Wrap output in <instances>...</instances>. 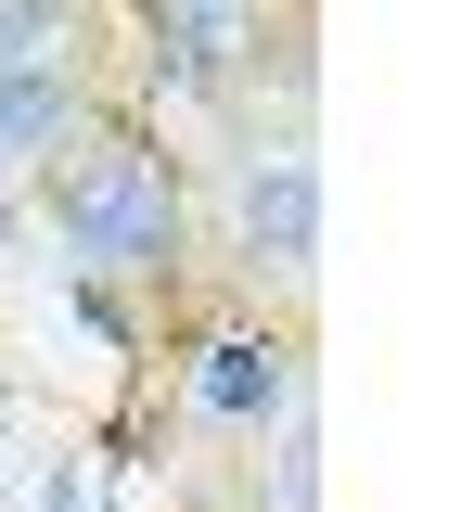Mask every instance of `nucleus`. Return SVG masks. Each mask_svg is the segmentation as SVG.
I'll return each instance as SVG.
<instances>
[{
  "label": "nucleus",
  "mask_w": 474,
  "mask_h": 512,
  "mask_svg": "<svg viewBox=\"0 0 474 512\" xmlns=\"http://www.w3.org/2000/svg\"><path fill=\"white\" fill-rule=\"evenodd\" d=\"M39 218L65 244V282L103 295H180L193 269V180L141 103H103L65 154H39Z\"/></svg>",
  "instance_id": "nucleus-1"
},
{
  "label": "nucleus",
  "mask_w": 474,
  "mask_h": 512,
  "mask_svg": "<svg viewBox=\"0 0 474 512\" xmlns=\"http://www.w3.org/2000/svg\"><path fill=\"white\" fill-rule=\"evenodd\" d=\"M116 52H141L129 0H0V167H39L103 103H129Z\"/></svg>",
  "instance_id": "nucleus-2"
},
{
  "label": "nucleus",
  "mask_w": 474,
  "mask_h": 512,
  "mask_svg": "<svg viewBox=\"0 0 474 512\" xmlns=\"http://www.w3.org/2000/svg\"><path fill=\"white\" fill-rule=\"evenodd\" d=\"M295 410H308V346H295V320H270V308H218V320H193V333H180V423H193V436L270 448Z\"/></svg>",
  "instance_id": "nucleus-3"
},
{
  "label": "nucleus",
  "mask_w": 474,
  "mask_h": 512,
  "mask_svg": "<svg viewBox=\"0 0 474 512\" xmlns=\"http://www.w3.org/2000/svg\"><path fill=\"white\" fill-rule=\"evenodd\" d=\"M321 256V167L308 141H244L231 154V269L244 282H308Z\"/></svg>",
  "instance_id": "nucleus-4"
},
{
  "label": "nucleus",
  "mask_w": 474,
  "mask_h": 512,
  "mask_svg": "<svg viewBox=\"0 0 474 512\" xmlns=\"http://www.w3.org/2000/svg\"><path fill=\"white\" fill-rule=\"evenodd\" d=\"M129 26H141V64L193 103L244 90L270 64V0H129Z\"/></svg>",
  "instance_id": "nucleus-5"
}]
</instances>
